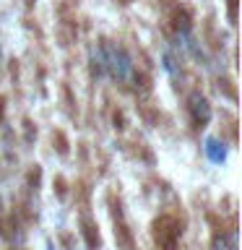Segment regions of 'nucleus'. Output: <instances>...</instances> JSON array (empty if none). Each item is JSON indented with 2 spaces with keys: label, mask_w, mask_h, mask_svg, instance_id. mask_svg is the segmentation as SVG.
I'll use <instances>...</instances> for the list:
<instances>
[{
  "label": "nucleus",
  "mask_w": 242,
  "mask_h": 250,
  "mask_svg": "<svg viewBox=\"0 0 242 250\" xmlns=\"http://www.w3.org/2000/svg\"><path fill=\"white\" fill-rule=\"evenodd\" d=\"M193 109H195V115H198V117H203V120L208 117V104H206V99H198V97H195V99H193Z\"/></svg>",
  "instance_id": "obj_1"
},
{
  "label": "nucleus",
  "mask_w": 242,
  "mask_h": 250,
  "mask_svg": "<svg viewBox=\"0 0 242 250\" xmlns=\"http://www.w3.org/2000/svg\"><path fill=\"white\" fill-rule=\"evenodd\" d=\"M208 156H211L214 162L224 159V148H219V144H216V141H208Z\"/></svg>",
  "instance_id": "obj_2"
}]
</instances>
